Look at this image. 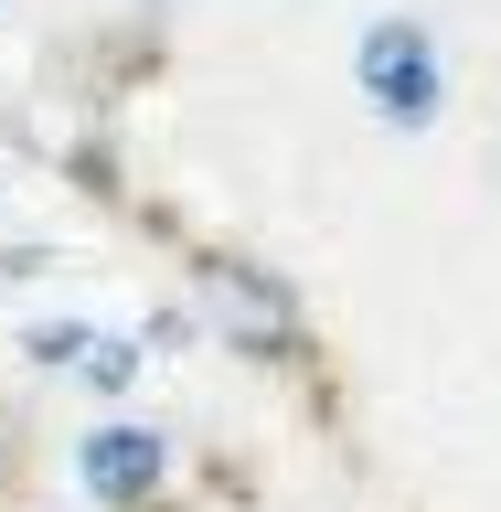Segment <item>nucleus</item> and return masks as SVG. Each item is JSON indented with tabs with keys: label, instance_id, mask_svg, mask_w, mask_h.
<instances>
[{
	"label": "nucleus",
	"instance_id": "obj_3",
	"mask_svg": "<svg viewBox=\"0 0 501 512\" xmlns=\"http://www.w3.org/2000/svg\"><path fill=\"white\" fill-rule=\"evenodd\" d=\"M32 352H43V363H75V374H96V384H128V374H139V342H118V331H75V320L32 331Z\"/></svg>",
	"mask_w": 501,
	"mask_h": 512
},
{
	"label": "nucleus",
	"instance_id": "obj_2",
	"mask_svg": "<svg viewBox=\"0 0 501 512\" xmlns=\"http://www.w3.org/2000/svg\"><path fill=\"white\" fill-rule=\"evenodd\" d=\"M160 459H171V448H160L150 427H96V438L75 448V470H86L96 502H139V491L160 480Z\"/></svg>",
	"mask_w": 501,
	"mask_h": 512
},
{
	"label": "nucleus",
	"instance_id": "obj_1",
	"mask_svg": "<svg viewBox=\"0 0 501 512\" xmlns=\"http://www.w3.org/2000/svg\"><path fill=\"white\" fill-rule=\"evenodd\" d=\"M363 96H374L395 128L438 118V54H427L416 22H374V32H363Z\"/></svg>",
	"mask_w": 501,
	"mask_h": 512
}]
</instances>
